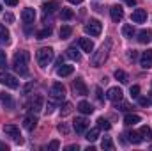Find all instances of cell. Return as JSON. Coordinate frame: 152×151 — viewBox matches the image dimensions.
<instances>
[{"label":"cell","mask_w":152,"mask_h":151,"mask_svg":"<svg viewBox=\"0 0 152 151\" xmlns=\"http://www.w3.org/2000/svg\"><path fill=\"white\" fill-rule=\"evenodd\" d=\"M28 59H30L28 52H18V53L14 55V59H12V68H14V71L20 76L28 75Z\"/></svg>","instance_id":"cell-1"},{"label":"cell","mask_w":152,"mask_h":151,"mask_svg":"<svg viewBox=\"0 0 152 151\" xmlns=\"http://www.w3.org/2000/svg\"><path fill=\"white\" fill-rule=\"evenodd\" d=\"M110 50H112V39H108L104 44H101V48H99L97 52H92V59H90L92 66H94V68H101V66L104 64V61L108 59Z\"/></svg>","instance_id":"cell-2"},{"label":"cell","mask_w":152,"mask_h":151,"mask_svg":"<svg viewBox=\"0 0 152 151\" xmlns=\"http://www.w3.org/2000/svg\"><path fill=\"white\" fill-rule=\"evenodd\" d=\"M53 48H39L37 53H36V59H37V64L41 68H46L51 61H53Z\"/></svg>","instance_id":"cell-3"},{"label":"cell","mask_w":152,"mask_h":151,"mask_svg":"<svg viewBox=\"0 0 152 151\" xmlns=\"http://www.w3.org/2000/svg\"><path fill=\"white\" fill-rule=\"evenodd\" d=\"M50 94L55 101H62L66 98V87L60 84V82H55L51 87H50Z\"/></svg>","instance_id":"cell-4"},{"label":"cell","mask_w":152,"mask_h":151,"mask_svg":"<svg viewBox=\"0 0 152 151\" xmlns=\"http://www.w3.org/2000/svg\"><path fill=\"white\" fill-rule=\"evenodd\" d=\"M0 84L5 85V87H9V89H18V87H20L18 78L12 76V75H9V73H5V71L0 73Z\"/></svg>","instance_id":"cell-5"},{"label":"cell","mask_w":152,"mask_h":151,"mask_svg":"<svg viewBox=\"0 0 152 151\" xmlns=\"http://www.w3.org/2000/svg\"><path fill=\"white\" fill-rule=\"evenodd\" d=\"M101 30H103V23H101L99 20H90V21L85 25V32L90 34V36H94V38H97V36L101 34Z\"/></svg>","instance_id":"cell-6"},{"label":"cell","mask_w":152,"mask_h":151,"mask_svg":"<svg viewBox=\"0 0 152 151\" xmlns=\"http://www.w3.org/2000/svg\"><path fill=\"white\" fill-rule=\"evenodd\" d=\"M4 132H5V135H9L12 141H16V142H23L21 141V135H20V128L18 126H14V124H5L4 126Z\"/></svg>","instance_id":"cell-7"},{"label":"cell","mask_w":152,"mask_h":151,"mask_svg":"<svg viewBox=\"0 0 152 151\" xmlns=\"http://www.w3.org/2000/svg\"><path fill=\"white\" fill-rule=\"evenodd\" d=\"M42 103H44L42 96L41 94H36V96H32V100H30V103L27 107H28L30 112H41L42 110Z\"/></svg>","instance_id":"cell-8"},{"label":"cell","mask_w":152,"mask_h":151,"mask_svg":"<svg viewBox=\"0 0 152 151\" xmlns=\"http://www.w3.org/2000/svg\"><path fill=\"white\" fill-rule=\"evenodd\" d=\"M73 93H75L76 96H87L88 89H87V85H85V82L81 78H76L75 82H73Z\"/></svg>","instance_id":"cell-9"},{"label":"cell","mask_w":152,"mask_h":151,"mask_svg":"<svg viewBox=\"0 0 152 151\" xmlns=\"http://www.w3.org/2000/svg\"><path fill=\"white\" fill-rule=\"evenodd\" d=\"M122 96H124V93H122V89L120 87H110L108 89V93H106V98L110 100V101H122Z\"/></svg>","instance_id":"cell-10"},{"label":"cell","mask_w":152,"mask_h":151,"mask_svg":"<svg viewBox=\"0 0 152 151\" xmlns=\"http://www.w3.org/2000/svg\"><path fill=\"white\" fill-rule=\"evenodd\" d=\"M140 66L143 70H151L152 68V50H145L140 57Z\"/></svg>","instance_id":"cell-11"},{"label":"cell","mask_w":152,"mask_h":151,"mask_svg":"<svg viewBox=\"0 0 152 151\" xmlns=\"http://www.w3.org/2000/svg\"><path fill=\"white\" fill-rule=\"evenodd\" d=\"M147 20V11L145 9H134L131 14V21L133 23H143Z\"/></svg>","instance_id":"cell-12"},{"label":"cell","mask_w":152,"mask_h":151,"mask_svg":"<svg viewBox=\"0 0 152 151\" xmlns=\"http://www.w3.org/2000/svg\"><path fill=\"white\" fill-rule=\"evenodd\" d=\"M36 126H37V117H36L34 114L25 115V119H23V128H25V130H28V132H32Z\"/></svg>","instance_id":"cell-13"},{"label":"cell","mask_w":152,"mask_h":151,"mask_svg":"<svg viewBox=\"0 0 152 151\" xmlns=\"http://www.w3.org/2000/svg\"><path fill=\"white\" fill-rule=\"evenodd\" d=\"M73 126H75L76 133H83V132L88 128V121H87L85 117H76L75 121H73Z\"/></svg>","instance_id":"cell-14"},{"label":"cell","mask_w":152,"mask_h":151,"mask_svg":"<svg viewBox=\"0 0 152 151\" xmlns=\"http://www.w3.org/2000/svg\"><path fill=\"white\" fill-rule=\"evenodd\" d=\"M110 14H112V20L113 21H122V18H124V9L120 7V5H112L110 7Z\"/></svg>","instance_id":"cell-15"},{"label":"cell","mask_w":152,"mask_h":151,"mask_svg":"<svg viewBox=\"0 0 152 151\" xmlns=\"http://www.w3.org/2000/svg\"><path fill=\"white\" fill-rule=\"evenodd\" d=\"M78 44H80V48H81L83 52H87V53L94 52V43H92L88 38H80L78 39Z\"/></svg>","instance_id":"cell-16"},{"label":"cell","mask_w":152,"mask_h":151,"mask_svg":"<svg viewBox=\"0 0 152 151\" xmlns=\"http://www.w3.org/2000/svg\"><path fill=\"white\" fill-rule=\"evenodd\" d=\"M138 41L142 43V44H149L152 41V30L151 29H143V30H140L138 32Z\"/></svg>","instance_id":"cell-17"},{"label":"cell","mask_w":152,"mask_h":151,"mask_svg":"<svg viewBox=\"0 0 152 151\" xmlns=\"http://www.w3.org/2000/svg\"><path fill=\"white\" fill-rule=\"evenodd\" d=\"M42 9H44L46 14H51V13H55L57 9H60V4H58L57 0H50V2H44V4H42Z\"/></svg>","instance_id":"cell-18"},{"label":"cell","mask_w":152,"mask_h":151,"mask_svg":"<svg viewBox=\"0 0 152 151\" xmlns=\"http://www.w3.org/2000/svg\"><path fill=\"white\" fill-rule=\"evenodd\" d=\"M21 20H23L25 23H32V21L36 20V11H34L32 7L23 9V13H21Z\"/></svg>","instance_id":"cell-19"},{"label":"cell","mask_w":152,"mask_h":151,"mask_svg":"<svg viewBox=\"0 0 152 151\" xmlns=\"http://www.w3.org/2000/svg\"><path fill=\"white\" fill-rule=\"evenodd\" d=\"M73 71H75V66H71V64H60L57 68V75L58 76H69L73 75Z\"/></svg>","instance_id":"cell-20"},{"label":"cell","mask_w":152,"mask_h":151,"mask_svg":"<svg viewBox=\"0 0 152 151\" xmlns=\"http://www.w3.org/2000/svg\"><path fill=\"white\" fill-rule=\"evenodd\" d=\"M78 110H80L81 114H85V115H87V114H92V112H94V107H92L88 101H80V103H78Z\"/></svg>","instance_id":"cell-21"},{"label":"cell","mask_w":152,"mask_h":151,"mask_svg":"<svg viewBox=\"0 0 152 151\" xmlns=\"http://www.w3.org/2000/svg\"><path fill=\"white\" fill-rule=\"evenodd\" d=\"M140 121H142V117H140V115H136V114H127V115L124 117V123H126V124H129V126H131V124H138Z\"/></svg>","instance_id":"cell-22"},{"label":"cell","mask_w":152,"mask_h":151,"mask_svg":"<svg viewBox=\"0 0 152 151\" xmlns=\"http://www.w3.org/2000/svg\"><path fill=\"white\" fill-rule=\"evenodd\" d=\"M0 101H2V105H5L7 109H12V107H14L12 98H11L9 94H5V93H0Z\"/></svg>","instance_id":"cell-23"},{"label":"cell","mask_w":152,"mask_h":151,"mask_svg":"<svg viewBox=\"0 0 152 151\" xmlns=\"http://www.w3.org/2000/svg\"><path fill=\"white\" fill-rule=\"evenodd\" d=\"M97 137H99V128H90V130L87 132V135H85V139H87L88 142L97 141Z\"/></svg>","instance_id":"cell-24"},{"label":"cell","mask_w":152,"mask_h":151,"mask_svg":"<svg viewBox=\"0 0 152 151\" xmlns=\"http://www.w3.org/2000/svg\"><path fill=\"white\" fill-rule=\"evenodd\" d=\"M138 132H140V135H142L143 141H151L152 139V128L151 126H142Z\"/></svg>","instance_id":"cell-25"},{"label":"cell","mask_w":152,"mask_h":151,"mask_svg":"<svg viewBox=\"0 0 152 151\" xmlns=\"http://www.w3.org/2000/svg\"><path fill=\"white\" fill-rule=\"evenodd\" d=\"M122 36L127 39H131L133 36H134V27L133 25H129V23H126L124 27H122Z\"/></svg>","instance_id":"cell-26"},{"label":"cell","mask_w":152,"mask_h":151,"mask_svg":"<svg viewBox=\"0 0 152 151\" xmlns=\"http://www.w3.org/2000/svg\"><path fill=\"white\" fill-rule=\"evenodd\" d=\"M58 34H60V39H69L71 38V34H73V29H71L69 25H62Z\"/></svg>","instance_id":"cell-27"},{"label":"cell","mask_w":152,"mask_h":151,"mask_svg":"<svg viewBox=\"0 0 152 151\" xmlns=\"http://www.w3.org/2000/svg\"><path fill=\"white\" fill-rule=\"evenodd\" d=\"M9 38H11V34H9V30L5 29V25H2L0 23V43H9Z\"/></svg>","instance_id":"cell-28"},{"label":"cell","mask_w":152,"mask_h":151,"mask_svg":"<svg viewBox=\"0 0 152 151\" xmlns=\"http://www.w3.org/2000/svg\"><path fill=\"white\" fill-rule=\"evenodd\" d=\"M127 137H129V142H133V144H140V142H143V139H142L140 132H129V133H127Z\"/></svg>","instance_id":"cell-29"},{"label":"cell","mask_w":152,"mask_h":151,"mask_svg":"<svg viewBox=\"0 0 152 151\" xmlns=\"http://www.w3.org/2000/svg\"><path fill=\"white\" fill-rule=\"evenodd\" d=\"M67 57H69V59H73V61H76V62H80V61H81V55H80V52L76 50L75 46L67 48Z\"/></svg>","instance_id":"cell-30"},{"label":"cell","mask_w":152,"mask_h":151,"mask_svg":"<svg viewBox=\"0 0 152 151\" xmlns=\"http://www.w3.org/2000/svg\"><path fill=\"white\" fill-rule=\"evenodd\" d=\"M97 128H99V130H104V132H108V130L112 128V124H110V123H108L104 117H99V119H97Z\"/></svg>","instance_id":"cell-31"},{"label":"cell","mask_w":152,"mask_h":151,"mask_svg":"<svg viewBox=\"0 0 152 151\" xmlns=\"http://www.w3.org/2000/svg\"><path fill=\"white\" fill-rule=\"evenodd\" d=\"M73 16H75V13H73L71 9H67V7H62V9H60V18H62V20H71Z\"/></svg>","instance_id":"cell-32"},{"label":"cell","mask_w":152,"mask_h":151,"mask_svg":"<svg viewBox=\"0 0 152 151\" xmlns=\"http://www.w3.org/2000/svg\"><path fill=\"white\" fill-rule=\"evenodd\" d=\"M115 78H117L120 84H127V73L122 71V70H117V71H115Z\"/></svg>","instance_id":"cell-33"},{"label":"cell","mask_w":152,"mask_h":151,"mask_svg":"<svg viewBox=\"0 0 152 151\" xmlns=\"http://www.w3.org/2000/svg\"><path fill=\"white\" fill-rule=\"evenodd\" d=\"M51 36V29L50 27H46V29H42V30H39L37 32V39H46Z\"/></svg>","instance_id":"cell-34"},{"label":"cell","mask_w":152,"mask_h":151,"mask_svg":"<svg viewBox=\"0 0 152 151\" xmlns=\"http://www.w3.org/2000/svg\"><path fill=\"white\" fill-rule=\"evenodd\" d=\"M101 148H103V150H113V142H112V139H110V137H104L103 142H101Z\"/></svg>","instance_id":"cell-35"},{"label":"cell","mask_w":152,"mask_h":151,"mask_svg":"<svg viewBox=\"0 0 152 151\" xmlns=\"http://www.w3.org/2000/svg\"><path fill=\"white\" fill-rule=\"evenodd\" d=\"M71 110H73V105H71L69 101H66V103H64V107L60 109V114H62V115H69Z\"/></svg>","instance_id":"cell-36"},{"label":"cell","mask_w":152,"mask_h":151,"mask_svg":"<svg viewBox=\"0 0 152 151\" xmlns=\"http://www.w3.org/2000/svg\"><path fill=\"white\" fill-rule=\"evenodd\" d=\"M117 109H118L120 112H127V110L131 109V105H129V103H120V101H117Z\"/></svg>","instance_id":"cell-37"},{"label":"cell","mask_w":152,"mask_h":151,"mask_svg":"<svg viewBox=\"0 0 152 151\" xmlns=\"http://www.w3.org/2000/svg\"><path fill=\"white\" fill-rule=\"evenodd\" d=\"M0 66H2V68L7 66V57H5V52H4L2 48H0Z\"/></svg>","instance_id":"cell-38"},{"label":"cell","mask_w":152,"mask_h":151,"mask_svg":"<svg viewBox=\"0 0 152 151\" xmlns=\"http://www.w3.org/2000/svg\"><path fill=\"white\" fill-rule=\"evenodd\" d=\"M58 132L64 133V135H67V133H69V126H67L66 123H60V124H58Z\"/></svg>","instance_id":"cell-39"},{"label":"cell","mask_w":152,"mask_h":151,"mask_svg":"<svg viewBox=\"0 0 152 151\" xmlns=\"http://www.w3.org/2000/svg\"><path fill=\"white\" fill-rule=\"evenodd\" d=\"M58 148H60V142H58V141H51L50 146H48V150L50 151H55V150H58Z\"/></svg>","instance_id":"cell-40"},{"label":"cell","mask_w":152,"mask_h":151,"mask_svg":"<svg viewBox=\"0 0 152 151\" xmlns=\"http://www.w3.org/2000/svg\"><path fill=\"white\" fill-rule=\"evenodd\" d=\"M131 96H133V98H138V96H140V87H138V85H133V87H131Z\"/></svg>","instance_id":"cell-41"},{"label":"cell","mask_w":152,"mask_h":151,"mask_svg":"<svg viewBox=\"0 0 152 151\" xmlns=\"http://www.w3.org/2000/svg\"><path fill=\"white\" fill-rule=\"evenodd\" d=\"M4 21H7V23H12V21H14V16H12L11 13H5V14H4Z\"/></svg>","instance_id":"cell-42"},{"label":"cell","mask_w":152,"mask_h":151,"mask_svg":"<svg viewBox=\"0 0 152 151\" xmlns=\"http://www.w3.org/2000/svg\"><path fill=\"white\" fill-rule=\"evenodd\" d=\"M138 103H140L142 107H147V105H151V100H149V98H138Z\"/></svg>","instance_id":"cell-43"},{"label":"cell","mask_w":152,"mask_h":151,"mask_svg":"<svg viewBox=\"0 0 152 151\" xmlns=\"http://www.w3.org/2000/svg\"><path fill=\"white\" fill-rule=\"evenodd\" d=\"M55 110V103L53 101H48V105H46V114H51Z\"/></svg>","instance_id":"cell-44"},{"label":"cell","mask_w":152,"mask_h":151,"mask_svg":"<svg viewBox=\"0 0 152 151\" xmlns=\"http://www.w3.org/2000/svg\"><path fill=\"white\" fill-rule=\"evenodd\" d=\"M127 57H129V61H134V59L138 57V53H136V50H129V53H127Z\"/></svg>","instance_id":"cell-45"},{"label":"cell","mask_w":152,"mask_h":151,"mask_svg":"<svg viewBox=\"0 0 152 151\" xmlns=\"http://www.w3.org/2000/svg\"><path fill=\"white\" fill-rule=\"evenodd\" d=\"M96 94H97V100L103 101V91H101V87H96Z\"/></svg>","instance_id":"cell-46"},{"label":"cell","mask_w":152,"mask_h":151,"mask_svg":"<svg viewBox=\"0 0 152 151\" xmlns=\"http://www.w3.org/2000/svg\"><path fill=\"white\" fill-rule=\"evenodd\" d=\"M4 2H5L7 5H11V7H16V5H18V0H4Z\"/></svg>","instance_id":"cell-47"},{"label":"cell","mask_w":152,"mask_h":151,"mask_svg":"<svg viewBox=\"0 0 152 151\" xmlns=\"http://www.w3.org/2000/svg\"><path fill=\"white\" fill-rule=\"evenodd\" d=\"M78 144H73V146H67V151H78Z\"/></svg>","instance_id":"cell-48"},{"label":"cell","mask_w":152,"mask_h":151,"mask_svg":"<svg viewBox=\"0 0 152 151\" xmlns=\"http://www.w3.org/2000/svg\"><path fill=\"white\" fill-rule=\"evenodd\" d=\"M126 4H127V5H129V7H133V5H134V4H136V0H126Z\"/></svg>","instance_id":"cell-49"},{"label":"cell","mask_w":152,"mask_h":151,"mask_svg":"<svg viewBox=\"0 0 152 151\" xmlns=\"http://www.w3.org/2000/svg\"><path fill=\"white\" fill-rule=\"evenodd\" d=\"M7 150H9V148H7L4 142H0V151H7Z\"/></svg>","instance_id":"cell-50"},{"label":"cell","mask_w":152,"mask_h":151,"mask_svg":"<svg viewBox=\"0 0 152 151\" xmlns=\"http://www.w3.org/2000/svg\"><path fill=\"white\" fill-rule=\"evenodd\" d=\"M69 2H71V4H81L83 0H69Z\"/></svg>","instance_id":"cell-51"},{"label":"cell","mask_w":152,"mask_h":151,"mask_svg":"<svg viewBox=\"0 0 152 151\" xmlns=\"http://www.w3.org/2000/svg\"><path fill=\"white\" fill-rule=\"evenodd\" d=\"M0 13H2V4H0Z\"/></svg>","instance_id":"cell-52"}]
</instances>
